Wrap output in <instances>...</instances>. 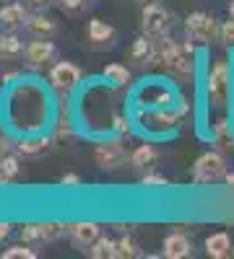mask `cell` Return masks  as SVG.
Returning a JSON list of instances; mask_svg holds the SVG:
<instances>
[{
    "mask_svg": "<svg viewBox=\"0 0 234 259\" xmlns=\"http://www.w3.org/2000/svg\"><path fill=\"white\" fill-rule=\"evenodd\" d=\"M24 41H21L13 31L8 34H0V55L3 57H18V55H24Z\"/></svg>",
    "mask_w": 234,
    "mask_h": 259,
    "instance_id": "21",
    "label": "cell"
},
{
    "mask_svg": "<svg viewBox=\"0 0 234 259\" xmlns=\"http://www.w3.org/2000/svg\"><path fill=\"white\" fill-rule=\"evenodd\" d=\"M89 3H94V0H89Z\"/></svg>",
    "mask_w": 234,
    "mask_h": 259,
    "instance_id": "40",
    "label": "cell"
},
{
    "mask_svg": "<svg viewBox=\"0 0 234 259\" xmlns=\"http://www.w3.org/2000/svg\"><path fill=\"white\" fill-rule=\"evenodd\" d=\"M226 174H229L226 158L219 150H206L193 163V182L195 184H214V182H221Z\"/></svg>",
    "mask_w": 234,
    "mask_h": 259,
    "instance_id": "3",
    "label": "cell"
},
{
    "mask_svg": "<svg viewBox=\"0 0 234 259\" xmlns=\"http://www.w3.org/2000/svg\"><path fill=\"white\" fill-rule=\"evenodd\" d=\"M50 143H52V138H24L16 145V150L21 156H42L50 150Z\"/></svg>",
    "mask_w": 234,
    "mask_h": 259,
    "instance_id": "18",
    "label": "cell"
},
{
    "mask_svg": "<svg viewBox=\"0 0 234 259\" xmlns=\"http://www.w3.org/2000/svg\"><path fill=\"white\" fill-rule=\"evenodd\" d=\"M89 6V0H60V8L65 13H78Z\"/></svg>",
    "mask_w": 234,
    "mask_h": 259,
    "instance_id": "29",
    "label": "cell"
},
{
    "mask_svg": "<svg viewBox=\"0 0 234 259\" xmlns=\"http://www.w3.org/2000/svg\"><path fill=\"white\" fill-rule=\"evenodd\" d=\"M60 184L62 187H81V177L78 174H62L60 177Z\"/></svg>",
    "mask_w": 234,
    "mask_h": 259,
    "instance_id": "32",
    "label": "cell"
},
{
    "mask_svg": "<svg viewBox=\"0 0 234 259\" xmlns=\"http://www.w3.org/2000/svg\"><path fill=\"white\" fill-rule=\"evenodd\" d=\"M164 68L180 80H187L195 75V41H175L166 55Z\"/></svg>",
    "mask_w": 234,
    "mask_h": 259,
    "instance_id": "2",
    "label": "cell"
},
{
    "mask_svg": "<svg viewBox=\"0 0 234 259\" xmlns=\"http://www.w3.org/2000/svg\"><path fill=\"white\" fill-rule=\"evenodd\" d=\"M86 36H89L91 50H96V52L110 50L117 39V29L112 24H107V21H102V18H91L89 26H86Z\"/></svg>",
    "mask_w": 234,
    "mask_h": 259,
    "instance_id": "9",
    "label": "cell"
},
{
    "mask_svg": "<svg viewBox=\"0 0 234 259\" xmlns=\"http://www.w3.org/2000/svg\"><path fill=\"white\" fill-rule=\"evenodd\" d=\"M229 16L234 18V0H229Z\"/></svg>",
    "mask_w": 234,
    "mask_h": 259,
    "instance_id": "38",
    "label": "cell"
},
{
    "mask_svg": "<svg viewBox=\"0 0 234 259\" xmlns=\"http://www.w3.org/2000/svg\"><path fill=\"white\" fill-rule=\"evenodd\" d=\"M193 254V241L187 239L182 231H175L169 233L164 244H161V256H169V259H185Z\"/></svg>",
    "mask_w": 234,
    "mask_h": 259,
    "instance_id": "12",
    "label": "cell"
},
{
    "mask_svg": "<svg viewBox=\"0 0 234 259\" xmlns=\"http://www.w3.org/2000/svg\"><path fill=\"white\" fill-rule=\"evenodd\" d=\"M8 236H11V226L8 223H0V244H3Z\"/></svg>",
    "mask_w": 234,
    "mask_h": 259,
    "instance_id": "33",
    "label": "cell"
},
{
    "mask_svg": "<svg viewBox=\"0 0 234 259\" xmlns=\"http://www.w3.org/2000/svg\"><path fill=\"white\" fill-rule=\"evenodd\" d=\"M185 114V106L180 112H172V109H161V112H154L148 114V122H151V127H175L180 122V117Z\"/></svg>",
    "mask_w": 234,
    "mask_h": 259,
    "instance_id": "22",
    "label": "cell"
},
{
    "mask_svg": "<svg viewBox=\"0 0 234 259\" xmlns=\"http://www.w3.org/2000/svg\"><path fill=\"white\" fill-rule=\"evenodd\" d=\"M224 182H226V187H231V189H234V171H231V174H226V177H224Z\"/></svg>",
    "mask_w": 234,
    "mask_h": 259,
    "instance_id": "36",
    "label": "cell"
},
{
    "mask_svg": "<svg viewBox=\"0 0 234 259\" xmlns=\"http://www.w3.org/2000/svg\"><path fill=\"white\" fill-rule=\"evenodd\" d=\"M24 26H26V31H29L34 39H50V36L57 34V24H55L50 16H45V13H34V16H29Z\"/></svg>",
    "mask_w": 234,
    "mask_h": 259,
    "instance_id": "14",
    "label": "cell"
},
{
    "mask_svg": "<svg viewBox=\"0 0 234 259\" xmlns=\"http://www.w3.org/2000/svg\"><path fill=\"white\" fill-rule=\"evenodd\" d=\"M21 241H26V244L45 241V228H42V223H26L21 228Z\"/></svg>",
    "mask_w": 234,
    "mask_h": 259,
    "instance_id": "26",
    "label": "cell"
},
{
    "mask_svg": "<svg viewBox=\"0 0 234 259\" xmlns=\"http://www.w3.org/2000/svg\"><path fill=\"white\" fill-rule=\"evenodd\" d=\"M117 256H120V259H136V256H141V249H138L136 239H130V236H122V239L117 241Z\"/></svg>",
    "mask_w": 234,
    "mask_h": 259,
    "instance_id": "25",
    "label": "cell"
},
{
    "mask_svg": "<svg viewBox=\"0 0 234 259\" xmlns=\"http://www.w3.org/2000/svg\"><path fill=\"white\" fill-rule=\"evenodd\" d=\"M206 96L208 104L216 109H226L229 106V96H231V70L226 60H216L208 70L206 78Z\"/></svg>",
    "mask_w": 234,
    "mask_h": 259,
    "instance_id": "1",
    "label": "cell"
},
{
    "mask_svg": "<svg viewBox=\"0 0 234 259\" xmlns=\"http://www.w3.org/2000/svg\"><path fill=\"white\" fill-rule=\"evenodd\" d=\"M55 140H73V130H71V124H68V122H62V124L57 127Z\"/></svg>",
    "mask_w": 234,
    "mask_h": 259,
    "instance_id": "31",
    "label": "cell"
},
{
    "mask_svg": "<svg viewBox=\"0 0 234 259\" xmlns=\"http://www.w3.org/2000/svg\"><path fill=\"white\" fill-rule=\"evenodd\" d=\"M3 259H37V251L31 249V244L21 241V244H16V246H8V249L3 251Z\"/></svg>",
    "mask_w": 234,
    "mask_h": 259,
    "instance_id": "24",
    "label": "cell"
},
{
    "mask_svg": "<svg viewBox=\"0 0 234 259\" xmlns=\"http://www.w3.org/2000/svg\"><path fill=\"white\" fill-rule=\"evenodd\" d=\"M78 83H81V70H78L76 62L60 60V62H55L52 68H50V85H52L57 94L68 96L71 91L78 89Z\"/></svg>",
    "mask_w": 234,
    "mask_h": 259,
    "instance_id": "6",
    "label": "cell"
},
{
    "mask_svg": "<svg viewBox=\"0 0 234 259\" xmlns=\"http://www.w3.org/2000/svg\"><path fill=\"white\" fill-rule=\"evenodd\" d=\"M159 161V150L154 145H138L130 156H127V163L138 171H151V166Z\"/></svg>",
    "mask_w": 234,
    "mask_h": 259,
    "instance_id": "15",
    "label": "cell"
},
{
    "mask_svg": "<svg viewBox=\"0 0 234 259\" xmlns=\"http://www.w3.org/2000/svg\"><path fill=\"white\" fill-rule=\"evenodd\" d=\"M8 153H11V145H8V140H0V161H3Z\"/></svg>",
    "mask_w": 234,
    "mask_h": 259,
    "instance_id": "34",
    "label": "cell"
},
{
    "mask_svg": "<svg viewBox=\"0 0 234 259\" xmlns=\"http://www.w3.org/2000/svg\"><path fill=\"white\" fill-rule=\"evenodd\" d=\"M214 143H216L219 150H231L234 148V130H231L226 117L214 122Z\"/></svg>",
    "mask_w": 234,
    "mask_h": 259,
    "instance_id": "17",
    "label": "cell"
},
{
    "mask_svg": "<svg viewBox=\"0 0 234 259\" xmlns=\"http://www.w3.org/2000/svg\"><path fill=\"white\" fill-rule=\"evenodd\" d=\"M24 57H26V65L31 70H42V68H47V65L57 62V47L50 39H37V41H29L26 45Z\"/></svg>",
    "mask_w": 234,
    "mask_h": 259,
    "instance_id": "8",
    "label": "cell"
},
{
    "mask_svg": "<svg viewBox=\"0 0 234 259\" xmlns=\"http://www.w3.org/2000/svg\"><path fill=\"white\" fill-rule=\"evenodd\" d=\"M203 246H206V254H208L211 259H226V256H231V254H234L231 236H229V233H224V231L211 233L208 239L203 241Z\"/></svg>",
    "mask_w": 234,
    "mask_h": 259,
    "instance_id": "13",
    "label": "cell"
},
{
    "mask_svg": "<svg viewBox=\"0 0 234 259\" xmlns=\"http://www.w3.org/2000/svg\"><path fill=\"white\" fill-rule=\"evenodd\" d=\"M127 60L136 68H154V39L141 34L138 39H133L130 50H127Z\"/></svg>",
    "mask_w": 234,
    "mask_h": 259,
    "instance_id": "11",
    "label": "cell"
},
{
    "mask_svg": "<svg viewBox=\"0 0 234 259\" xmlns=\"http://www.w3.org/2000/svg\"><path fill=\"white\" fill-rule=\"evenodd\" d=\"M34 6H50V3H55V0H31Z\"/></svg>",
    "mask_w": 234,
    "mask_h": 259,
    "instance_id": "37",
    "label": "cell"
},
{
    "mask_svg": "<svg viewBox=\"0 0 234 259\" xmlns=\"http://www.w3.org/2000/svg\"><path fill=\"white\" fill-rule=\"evenodd\" d=\"M141 6H148V3H156V0H138Z\"/></svg>",
    "mask_w": 234,
    "mask_h": 259,
    "instance_id": "39",
    "label": "cell"
},
{
    "mask_svg": "<svg viewBox=\"0 0 234 259\" xmlns=\"http://www.w3.org/2000/svg\"><path fill=\"white\" fill-rule=\"evenodd\" d=\"M99 226L96 223H71L65 226V233L71 236V244L81 251H89V246L99 239Z\"/></svg>",
    "mask_w": 234,
    "mask_h": 259,
    "instance_id": "10",
    "label": "cell"
},
{
    "mask_svg": "<svg viewBox=\"0 0 234 259\" xmlns=\"http://www.w3.org/2000/svg\"><path fill=\"white\" fill-rule=\"evenodd\" d=\"M26 18H29V13H26V8L21 3H8V6L0 8V24H3L6 29H11V31H16L18 26H24Z\"/></svg>",
    "mask_w": 234,
    "mask_h": 259,
    "instance_id": "16",
    "label": "cell"
},
{
    "mask_svg": "<svg viewBox=\"0 0 234 259\" xmlns=\"http://www.w3.org/2000/svg\"><path fill=\"white\" fill-rule=\"evenodd\" d=\"M102 75L107 78V83H112L115 89H125L127 83H130V70L125 68V65L120 62H112V65H104Z\"/></svg>",
    "mask_w": 234,
    "mask_h": 259,
    "instance_id": "19",
    "label": "cell"
},
{
    "mask_svg": "<svg viewBox=\"0 0 234 259\" xmlns=\"http://www.w3.org/2000/svg\"><path fill=\"white\" fill-rule=\"evenodd\" d=\"M13 80H18V73H6L3 75V83H13Z\"/></svg>",
    "mask_w": 234,
    "mask_h": 259,
    "instance_id": "35",
    "label": "cell"
},
{
    "mask_svg": "<svg viewBox=\"0 0 234 259\" xmlns=\"http://www.w3.org/2000/svg\"><path fill=\"white\" fill-rule=\"evenodd\" d=\"M89 256L91 259H117V241L99 236V239L89 246Z\"/></svg>",
    "mask_w": 234,
    "mask_h": 259,
    "instance_id": "20",
    "label": "cell"
},
{
    "mask_svg": "<svg viewBox=\"0 0 234 259\" xmlns=\"http://www.w3.org/2000/svg\"><path fill=\"white\" fill-rule=\"evenodd\" d=\"M141 184L143 187H166L169 182H166V177L156 174V171H146V174L141 177Z\"/></svg>",
    "mask_w": 234,
    "mask_h": 259,
    "instance_id": "28",
    "label": "cell"
},
{
    "mask_svg": "<svg viewBox=\"0 0 234 259\" xmlns=\"http://www.w3.org/2000/svg\"><path fill=\"white\" fill-rule=\"evenodd\" d=\"M18 174H21V163L13 153H8L3 161H0V184H11Z\"/></svg>",
    "mask_w": 234,
    "mask_h": 259,
    "instance_id": "23",
    "label": "cell"
},
{
    "mask_svg": "<svg viewBox=\"0 0 234 259\" xmlns=\"http://www.w3.org/2000/svg\"><path fill=\"white\" fill-rule=\"evenodd\" d=\"M115 130H117V135H130V122L117 114L115 117Z\"/></svg>",
    "mask_w": 234,
    "mask_h": 259,
    "instance_id": "30",
    "label": "cell"
},
{
    "mask_svg": "<svg viewBox=\"0 0 234 259\" xmlns=\"http://www.w3.org/2000/svg\"><path fill=\"white\" fill-rule=\"evenodd\" d=\"M219 24L214 16H208L206 11H193L187 18H185V31H187V39L195 41V45L206 47L211 45L216 36H219Z\"/></svg>",
    "mask_w": 234,
    "mask_h": 259,
    "instance_id": "4",
    "label": "cell"
},
{
    "mask_svg": "<svg viewBox=\"0 0 234 259\" xmlns=\"http://www.w3.org/2000/svg\"><path fill=\"white\" fill-rule=\"evenodd\" d=\"M94 161L99 168L104 171H115L120 168L125 161H127V153H125V145L120 140H104L94 148Z\"/></svg>",
    "mask_w": 234,
    "mask_h": 259,
    "instance_id": "7",
    "label": "cell"
},
{
    "mask_svg": "<svg viewBox=\"0 0 234 259\" xmlns=\"http://www.w3.org/2000/svg\"><path fill=\"white\" fill-rule=\"evenodd\" d=\"M169 24H172V18H169V11L159 3V0H156V3L143 6V13H141V34L151 36V39L166 36Z\"/></svg>",
    "mask_w": 234,
    "mask_h": 259,
    "instance_id": "5",
    "label": "cell"
},
{
    "mask_svg": "<svg viewBox=\"0 0 234 259\" xmlns=\"http://www.w3.org/2000/svg\"><path fill=\"white\" fill-rule=\"evenodd\" d=\"M219 41L224 47H234V18L224 21L221 29H219Z\"/></svg>",
    "mask_w": 234,
    "mask_h": 259,
    "instance_id": "27",
    "label": "cell"
}]
</instances>
